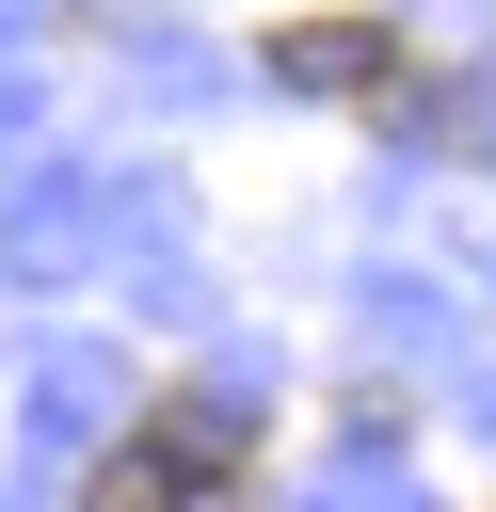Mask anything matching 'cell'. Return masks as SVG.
Returning <instances> with one entry per match:
<instances>
[{"instance_id": "6da1fadb", "label": "cell", "mask_w": 496, "mask_h": 512, "mask_svg": "<svg viewBox=\"0 0 496 512\" xmlns=\"http://www.w3.org/2000/svg\"><path fill=\"white\" fill-rule=\"evenodd\" d=\"M240 464H256V432L224 400H144V432L80 480V512H240Z\"/></svg>"}, {"instance_id": "7a4b0ae2", "label": "cell", "mask_w": 496, "mask_h": 512, "mask_svg": "<svg viewBox=\"0 0 496 512\" xmlns=\"http://www.w3.org/2000/svg\"><path fill=\"white\" fill-rule=\"evenodd\" d=\"M400 64H416L400 16H288L272 32V80L288 96H400Z\"/></svg>"}]
</instances>
